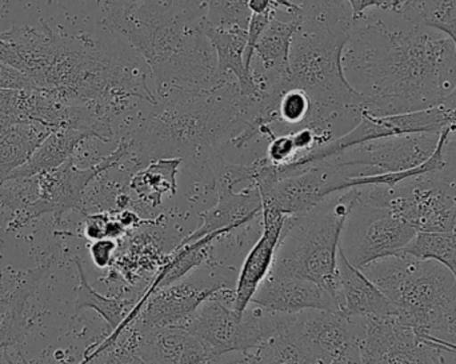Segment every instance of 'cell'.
<instances>
[{"label": "cell", "instance_id": "cell-1", "mask_svg": "<svg viewBox=\"0 0 456 364\" xmlns=\"http://www.w3.org/2000/svg\"><path fill=\"white\" fill-rule=\"evenodd\" d=\"M391 21L355 20L343 53L348 83L363 111L377 117L439 106L456 85V53L450 37L395 15Z\"/></svg>", "mask_w": 456, "mask_h": 364}, {"label": "cell", "instance_id": "cell-2", "mask_svg": "<svg viewBox=\"0 0 456 364\" xmlns=\"http://www.w3.org/2000/svg\"><path fill=\"white\" fill-rule=\"evenodd\" d=\"M0 37L7 45V66L67 103L91 107L110 122L135 99L157 103L147 85L149 69L136 59L110 55L88 37L63 36L45 26H13L0 31Z\"/></svg>", "mask_w": 456, "mask_h": 364}, {"label": "cell", "instance_id": "cell-3", "mask_svg": "<svg viewBox=\"0 0 456 364\" xmlns=\"http://www.w3.org/2000/svg\"><path fill=\"white\" fill-rule=\"evenodd\" d=\"M104 11L106 26L143 59L157 101L208 93L235 77L219 75L216 51L202 32L200 0H141L133 7L107 0Z\"/></svg>", "mask_w": 456, "mask_h": 364}, {"label": "cell", "instance_id": "cell-4", "mask_svg": "<svg viewBox=\"0 0 456 364\" xmlns=\"http://www.w3.org/2000/svg\"><path fill=\"white\" fill-rule=\"evenodd\" d=\"M246 122V101L238 80L231 77L208 93L159 99L122 139L130 147L127 159L136 165L190 157L208 158L213 166L222 158L219 150L243 133Z\"/></svg>", "mask_w": 456, "mask_h": 364}, {"label": "cell", "instance_id": "cell-5", "mask_svg": "<svg viewBox=\"0 0 456 364\" xmlns=\"http://www.w3.org/2000/svg\"><path fill=\"white\" fill-rule=\"evenodd\" d=\"M300 26L289 53V85L310 96L313 112L305 127L331 138L327 120L339 111L364 109L361 93L348 83L343 53L353 32L347 0H303Z\"/></svg>", "mask_w": 456, "mask_h": 364}, {"label": "cell", "instance_id": "cell-6", "mask_svg": "<svg viewBox=\"0 0 456 364\" xmlns=\"http://www.w3.org/2000/svg\"><path fill=\"white\" fill-rule=\"evenodd\" d=\"M361 271L390 299L398 317L420 336L442 338L454 328L456 279L438 262L399 253L372 262Z\"/></svg>", "mask_w": 456, "mask_h": 364}, {"label": "cell", "instance_id": "cell-7", "mask_svg": "<svg viewBox=\"0 0 456 364\" xmlns=\"http://www.w3.org/2000/svg\"><path fill=\"white\" fill-rule=\"evenodd\" d=\"M307 213L287 216L270 272L316 283L339 306L338 255L343 227L358 200V189L345 190Z\"/></svg>", "mask_w": 456, "mask_h": 364}, {"label": "cell", "instance_id": "cell-8", "mask_svg": "<svg viewBox=\"0 0 456 364\" xmlns=\"http://www.w3.org/2000/svg\"><path fill=\"white\" fill-rule=\"evenodd\" d=\"M359 200L387 207L417 231L447 232L456 227V176L446 170L406 179L394 187H359Z\"/></svg>", "mask_w": 456, "mask_h": 364}, {"label": "cell", "instance_id": "cell-9", "mask_svg": "<svg viewBox=\"0 0 456 364\" xmlns=\"http://www.w3.org/2000/svg\"><path fill=\"white\" fill-rule=\"evenodd\" d=\"M228 291L224 288L206 301L186 328L208 347L216 360L227 352H256L271 336L289 328L297 315L259 306L251 312L246 310L243 315L236 314L232 306H227L224 295Z\"/></svg>", "mask_w": 456, "mask_h": 364}, {"label": "cell", "instance_id": "cell-10", "mask_svg": "<svg viewBox=\"0 0 456 364\" xmlns=\"http://www.w3.org/2000/svg\"><path fill=\"white\" fill-rule=\"evenodd\" d=\"M449 125H456V109L446 101L439 106L409 114L377 117L370 112L362 111L361 120L353 130L335 141L316 147L307 154L299 155L289 165L278 167L279 176L286 178L294 175L305 167L331 159L367 142L411 133H439Z\"/></svg>", "mask_w": 456, "mask_h": 364}, {"label": "cell", "instance_id": "cell-11", "mask_svg": "<svg viewBox=\"0 0 456 364\" xmlns=\"http://www.w3.org/2000/svg\"><path fill=\"white\" fill-rule=\"evenodd\" d=\"M130 154L128 142L120 139L117 150L101 162L87 168L75 166L74 158L61 167L53 168L37 176V198L26 210L16 214L7 223L8 230H19L29 222L45 214H53L56 222H61L63 214L80 210L83 207L85 192L91 182L110 168L118 167Z\"/></svg>", "mask_w": 456, "mask_h": 364}, {"label": "cell", "instance_id": "cell-12", "mask_svg": "<svg viewBox=\"0 0 456 364\" xmlns=\"http://www.w3.org/2000/svg\"><path fill=\"white\" fill-rule=\"evenodd\" d=\"M417 230L390 208L356 200L340 238V250L356 269L398 255L417 235Z\"/></svg>", "mask_w": 456, "mask_h": 364}, {"label": "cell", "instance_id": "cell-13", "mask_svg": "<svg viewBox=\"0 0 456 364\" xmlns=\"http://www.w3.org/2000/svg\"><path fill=\"white\" fill-rule=\"evenodd\" d=\"M439 133H411L367 142L331 159L348 178L410 170L425 163L436 151Z\"/></svg>", "mask_w": 456, "mask_h": 364}, {"label": "cell", "instance_id": "cell-14", "mask_svg": "<svg viewBox=\"0 0 456 364\" xmlns=\"http://www.w3.org/2000/svg\"><path fill=\"white\" fill-rule=\"evenodd\" d=\"M361 364H446L444 352L398 315L362 318Z\"/></svg>", "mask_w": 456, "mask_h": 364}, {"label": "cell", "instance_id": "cell-15", "mask_svg": "<svg viewBox=\"0 0 456 364\" xmlns=\"http://www.w3.org/2000/svg\"><path fill=\"white\" fill-rule=\"evenodd\" d=\"M224 288L222 286L203 287L192 282L174 283L151 294L131 325L139 330L158 328H186L197 314L198 309Z\"/></svg>", "mask_w": 456, "mask_h": 364}, {"label": "cell", "instance_id": "cell-16", "mask_svg": "<svg viewBox=\"0 0 456 364\" xmlns=\"http://www.w3.org/2000/svg\"><path fill=\"white\" fill-rule=\"evenodd\" d=\"M262 237L244 259L236 288L233 290L232 310L239 315H243L247 307L251 304L255 293L273 269L276 247L281 240L287 215L279 213L275 208L262 207Z\"/></svg>", "mask_w": 456, "mask_h": 364}, {"label": "cell", "instance_id": "cell-17", "mask_svg": "<svg viewBox=\"0 0 456 364\" xmlns=\"http://www.w3.org/2000/svg\"><path fill=\"white\" fill-rule=\"evenodd\" d=\"M255 306L283 314H300L308 310L339 312L331 294L310 280L270 272L251 301Z\"/></svg>", "mask_w": 456, "mask_h": 364}, {"label": "cell", "instance_id": "cell-18", "mask_svg": "<svg viewBox=\"0 0 456 364\" xmlns=\"http://www.w3.org/2000/svg\"><path fill=\"white\" fill-rule=\"evenodd\" d=\"M131 328L136 331L138 352L147 364H208L216 360L208 347L187 328Z\"/></svg>", "mask_w": 456, "mask_h": 364}, {"label": "cell", "instance_id": "cell-19", "mask_svg": "<svg viewBox=\"0 0 456 364\" xmlns=\"http://www.w3.org/2000/svg\"><path fill=\"white\" fill-rule=\"evenodd\" d=\"M339 312L347 318H387L398 315L390 299L346 258L338 255Z\"/></svg>", "mask_w": 456, "mask_h": 364}, {"label": "cell", "instance_id": "cell-20", "mask_svg": "<svg viewBox=\"0 0 456 364\" xmlns=\"http://www.w3.org/2000/svg\"><path fill=\"white\" fill-rule=\"evenodd\" d=\"M232 184L218 182V203L210 210L200 214L203 223L197 231L182 240L178 247L191 245L214 232H230L248 223L257 214H262V198L256 187L233 191Z\"/></svg>", "mask_w": 456, "mask_h": 364}, {"label": "cell", "instance_id": "cell-21", "mask_svg": "<svg viewBox=\"0 0 456 364\" xmlns=\"http://www.w3.org/2000/svg\"><path fill=\"white\" fill-rule=\"evenodd\" d=\"M202 32L216 51L218 72L221 77L232 75L238 80L239 91L244 98H257L259 87L252 72L244 69L243 53L247 44V31L241 28H221L213 26L205 18L202 20Z\"/></svg>", "mask_w": 456, "mask_h": 364}, {"label": "cell", "instance_id": "cell-22", "mask_svg": "<svg viewBox=\"0 0 456 364\" xmlns=\"http://www.w3.org/2000/svg\"><path fill=\"white\" fill-rule=\"evenodd\" d=\"M0 125V184L26 165L53 128L32 120H8Z\"/></svg>", "mask_w": 456, "mask_h": 364}, {"label": "cell", "instance_id": "cell-23", "mask_svg": "<svg viewBox=\"0 0 456 364\" xmlns=\"http://www.w3.org/2000/svg\"><path fill=\"white\" fill-rule=\"evenodd\" d=\"M300 26V16H292L291 20L273 18L257 40L255 55L262 66V72L270 79H289V53L292 39Z\"/></svg>", "mask_w": 456, "mask_h": 364}, {"label": "cell", "instance_id": "cell-24", "mask_svg": "<svg viewBox=\"0 0 456 364\" xmlns=\"http://www.w3.org/2000/svg\"><path fill=\"white\" fill-rule=\"evenodd\" d=\"M90 133L75 128H53V133L45 139L31 159L11 174L8 181L34 178L53 168L61 167L67 160L74 158L75 151L83 142L91 139Z\"/></svg>", "mask_w": 456, "mask_h": 364}, {"label": "cell", "instance_id": "cell-25", "mask_svg": "<svg viewBox=\"0 0 456 364\" xmlns=\"http://www.w3.org/2000/svg\"><path fill=\"white\" fill-rule=\"evenodd\" d=\"M51 263L53 259L48 258L35 269L24 271L20 283L13 291L7 312L0 323V350L23 344L27 334V303L39 287L43 278L47 275Z\"/></svg>", "mask_w": 456, "mask_h": 364}, {"label": "cell", "instance_id": "cell-26", "mask_svg": "<svg viewBox=\"0 0 456 364\" xmlns=\"http://www.w3.org/2000/svg\"><path fill=\"white\" fill-rule=\"evenodd\" d=\"M183 159L181 158H160L150 163L146 170L139 171L131 179V190L135 194L150 203L151 206H159L163 195L176 192V174Z\"/></svg>", "mask_w": 456, "mask_h": 364}, {"label": "cell", "instance_id": "cell-27", "mask_svg": "<svg viewBox=\"0 0 456 364\" xmlns=\"http://www.w3.org/2000/svg\"><path fill=\"white\" fill-rule=\"evenodd\" d=\"M79 274V288H77V310L93 309L111 326L112 331L119 328L120 323L130 314L131 307L135 306L134 302L122 298H109L101 295L94 290L88 283L87 277L83 269L82 259L75 256L72 259Z\"/></svg>", "mask_w": 456, "mask_h": 364}, {"label": "cell", "instance_id": "cell-28", "mask_svg": "<svg viewBox=\"0 0 456 364\" xmlns=\"http://www.w3.org/2000/svg\"><path fill=\"white\" fill-rule=\"evenodd\" d=\"M420 261H436L452 271L456 279V230L447 232L418 231L401 251Z\"/></svg>", "mask_w": 456, "mask_h": 364}, {"label": "cell", "instance_id": "cell-29", "mask_svg": "<svg viewBox=\"0 0 456 364\" xmlns=\"http://www.w3.org/2000/svg\"><path fill=\"white\" fill-rule=\"evenodd\" d=\"M291 326L271 336L252 354L255 364H316Z\"/></svg>", "mask_w": 456, "mask_h": 364}, {"label": "cell", "instance_id": "cell-30", "mask_svg": "<svg viewBox=\"0 0 456 364\" xmlns=\"http://www.w3.org/2000/svg\"><path fill=\"white\" fill-rule=\"evenodd\" d=\"M401 16L446 35L456 53V0H415Z\"/></svg>", "mask_w": 456, "mask_h": 364}, {"label": "cell", "instance_id": "cell-31", "mask_svg": "<svg viewBox=\"0 0 456 364\" xmlns=\"http://www.w3.org/2000/svg\"><path fill=\"white\" fill-rule=\"evenodd\" d=\"M205 7L206 19L221 28H248L251 11L249 0H200Z\"/></svg>", "mask_w": 456, "mask_h": 364}, {"label": "cell", "instance_id": "cell-32", "mask_svg": "<svg viewBox=\"0 0 456 364\" xmlns=\"http://www.w3.org/2000/svg\"><path fill=\"white\" fill-rule=\"evenodd\" d=\"M313 112L310 96L300 88H289L278 109V122L287 125H307Z\"/></svg>", "mask_w": 456, "mask_h": 364}, {"label": "cell", "instance_id": "cell-33", "mask_svg": "<svg viewBox=\"0 0 456 364\" xmlns=\"http://www.w3.org/2000/svg\"><path fill=\"white\" fill-rule=\"evenodd\" d=\"M128 336L122 342L118 339L114 346L102 352L98 358L93 360V364H147L138 352L136 344V331L133 328H127Z\"/></svg>", "mask_w": 456, "mask_h": 364}, {"label": "cell", "instance_id": "cell-34", "mask_svg": "<svg viewBox=\"0 0 456 364\" xmlns=\"http://www.w3.org/2000/svg\"><path fill=\"white\" fill-rule=\"evenodd\" d=\"M276 11H268L265 13H252L249 19L248 28H247V44L244 48L243 61L244 69L251 74L252 58L255 55V47L257 40L262 36L265 29L267 28L270 21L275 18Z\"/></svg>", "mask_w": 456, "mask_h": 364}, {"label": "cell", "instance_id": "cell-35", "mask_svg": "<svg viewBox=\"0 0 456 364\" xmlns=\"http://www.w3.org/2000/svg\"><path fill=\"white\" fill-rule=\"evenodd\" d=\"M299 157V151L295 147L291 133L289 135H275L271 138L267 150V159L273 165L281 167L289 165Z\"/></svg>", "mask_w": 456, "mask_h": 364}, {"label": "cell", "instance_id": "cell-36", "mask_svg": "<svg viewBox=\"0 0 456 364\" xmlns=\"http://www.w3.org/2000/svg\"><path fill=\"white\" fill-rule=\"evenodd\" d=\"M414 2L415 0H347L351 10H353L354 20H358L364 16L370 8L402 15Z\"/></svg>", "mask_w": 456, "mask_h": 364}, {"label": "cell", "instance_id": "cell-37", "mask_svg": "<svg viewBox=\"0 0 456 364\" xmlns=\"http://www.w3.org/2000/svg\"><path fill=\"white\" fill-rule=\"evenodd\" d=\"M24 271H11V270H0V323L10 306L13 291L18 287L23 278Z\"/></svg>", "mask_w": 456, "mask_h": 364}, {"label": "cell", "instance_id": "cell-38", "mask_svg": "<svg viewBox=\"0 0 456 364\" xmlns=\"http://www.w3.org/2000/svg\"><path fill=\"white\" fill-rule=\"evenodd\" d=\"M37 87L34 80L29 79L23 72L0 63V90H21V88Z\"/></svg>", "mask_w": 456, "mask_h": 364}, {"label": "cell", "instance_id": "cell-39", "mask_svg": "<svg viewBox=\"0 0 456 364\" xmlns=\"http://www.w3.org/2000/svg\"><path fill=\"white\" fill-rule=\"evenodd\" d=\"M115 250H117L115 239L104 238V239L95 240L90 247L91 258L99 269H106L111 263Z\"/></svg>", "mask_w": 456, "mask_h": 364}, {"label": "cell", "instance_id": "cell-40", "mask_svg": "<svg viewBox=\"0 0 456 364\" xmlns=\"http://www.w3.org/2000/svg\"><path fill=\"white\" fill-rule=\"evenodd\" d=\"M109 216L104 214H98V215H90L86 219V237L88 239L99 240L107 238V226L110 222Z\"/></svg>", "mask_w": 456, "mask_h": 364}, {"label": "cell", "instance_id": "cell-41", "mask_svg": "<svg viewBox=\"0 0 456 364\" xmlns=\"http://www.w3.org/2000/svg\"><path fill=\"white\" fill-rule=\"evenodd\" d=\"M248 8L251 13H265L268 11H278V4L273 0H249Z\"/></svg>", "mask_w": 456, "mask_h": 364}, {"label": "cell", "instance_id": "cell-42", "mask_svg": "<svg viewBox=\"0 0 456 364\" xmlns=\"http://www.w3.org/2000/svg\"><path fill=\"white\" fill-rule=\"evenodd\" d=\"M5 58H7V48H5L4 40L0 37V63L5 64Z\"/></svg>", "mask_w": 456, "mask_h": 364}, {"label": "cell", "instance_id": "cell-43", "mask_svg": "<svg viewBox=\"0 0 456 364\" xmlns=\"http://www.w3.org/2000/svg\"><path fill=\"white\" fill-rule=\"evenodd\" d=\"M118 2L122 3L126 7H133L136 3L141 2V0H118Z\"/></svg>", "mask_w": 456, "mask_h": 364}, {"label": "cell", "instance_id": "cell-44", "mask_svg": "<svg viewBox=\"0 0 456 364\" xmlns=\"http://www.w3.org/2000/svg\"><path fill=\"white\" fill-rule=\"evenodd\" d=\"M248 364H255V360L254 357H252V355H249L248 357Z\"/></svg>", "mask_w": 456, "mask_h": 364}, {"label": "cell", "instance_id": "cell-45", "mask_svg": "<svg viewBox=\"0 0 456 364\" xmlns=\"http://www.w3.org/2000/svg\"><path fill=\"white\" fill-rule=\"evenodd\" d=\"M452 320H456V301H455L454 311H452Z\"/></svg>", "mask_w": 456, "mask_h": 364}, {"label": "cell", "instance_id": "cell-46", "mask_svg": "<svg viewBox=\"0 0 456 364\" xmlns=\"http://www.w3.org/2000/svg\"><path fill=\"white\" fill-rule=\"evenodd\" d=\"M0 125H2V119H0Z\"/></svg>", "mask_w": 456, "mask_h": 364}, {"label": "cell", "instance_id": "cell-47", "mask_svg": "<svg viewBox=\"0 0 456 364\" xmlns=\"http://www.w3.org/2000/svg\"><path fill=\"white\" fill-rule=\"evenodd\" d=\"M88 364H90V363H88ZM91 364H93V363H91Z\"/></svg>", "mask_w": 456, "mask_h": 364}, {"label": "cell", "instance_id": "cell-48", "mask_svg": "<svg viewBox=\"0 0 456 364\" xmlns=\"http://www.w3.org/2000/svg\"><path fill=\"white\" fill-rule=\"evenodd\" d=\"M455 230H456V227H455Z\"/></svg>", "mask_w": 456, "mask_h": 364}]
</instances>
